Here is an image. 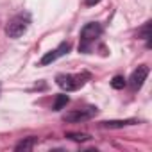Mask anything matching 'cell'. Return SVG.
Returning a JSON list of instances; mask_svg holds the SVG:
<instances>
[{
	"label": "cell",
	"mask_w": 152,
	"mask_h": 152,
	"mask_svg": "<svg viewBox=\"0 0 152 152\" xmlns=\"http://www.w3.org/2000/svg\"><path fill=\"white\" fill-rule=\"evenodd\" d=\"M88 79H90L88 73H59L56 77V83L64 91H75L83 88Z\"/></svg>",
	"instance_id": "1"
},
{
	"label": "cell",
	"mask_w": 152,
	"mask_h": 152,
	"mask_svg": "<svg viewBox=\"0 0 152 152\" xmlns=\"http://www.w3.org/2000/svg\"><path fill=\"white\" fill-rule=\"evenodd\" d=\"M102 34V27L100 23L97 22H91V23H86L81 31V43H79V52H88L91 43H95V39Z\"/></svg>",
	"instance_id": "2"
},
{
	"label": "cell",
	"mask_w": 152,
	"mask_h": 152,
	"mask_svg": "<svg viewBox=\"0 0 152 152\" xmlns=\"http://www.w3.org/2000/svg\"><path fill=\"white\" fill-rule=\"evenodd\" d=\"M29 23H31L29 15H16V16H13V18L7 22V25H6V34H7L9 38H13V39H16V38H20L22 34L27 32Z\"/></svg>",
	"instance_id": "3"
},
{
	"label": "cell",
	"mask_w": 152,
	"mask_h": 152,
	"mask_svg": "<svg viewBox=\"0 0 152 152\" xmlns=\"http://www.w3.org/2000/svg\"><path fill=\"white\" fill-rule=\"evenodd\" d=\"M97 115V107H83V109H75L70 111L63 116L64 122H72V124H79V122H86L90 118H93Z\"/></svg>",
	"instance_id": "4"
},
{
	"label": "cell",
	"mask_w": 152,
	"mask_h": 152,
	"mask_svg": "<svg viewBox=\"0 0 152 152\" xmlns=\"http://www.w3.org/2000/svg\"><path fill=\"white\" fill-rule=\"evenodd\" d=\"M68 52H70V43H68V41H63V43H59V47H57V48H54V50L47 52V54L41 57L39 64H41V66H47V64L54 63L56 59L63 57V56H64V54H68Z\"/></svg>",
	"instance_id": "5"
},
{
	"label": "cell",
	"mask_w": 152,
	"mask_h": 152,
	"mask_svg": "<svg viewBox=\"0 0 152 152\" xmlns=\"http://www.w3.org/2000/svg\"><path fill=\"white\" fill-rule=\"evenodd\" d=\"M148 77V66L147 64H140L132 73H131V79H129V84L132 90H140L143 86V83L147 81Z\"/></svg>",
	"instance_id": "6"
},
{
	"label": "cell",
	"mask_w": 152,
	"mask_h": 152,
	"mask_svg": "<svg viewBox=\"0 0 152 152\" xmlns=\"http://www.w3.org/2000/svg\"><path fill=\"white\" fill-rule=\"evenodd\" d=\"M136 120H111V122H102L104 129H120L125 125H134Z\"/></svg>",
	"instance_id": "7"
},
{
	"label": "cell",
	"mask_w": 152,
	"mask_h": 152,
	"mask_svg": "<svg viewBox=\"0 0 152 152\" xmlns=\"http://www.w3.org/2000/svg\"><path fill=\"white\" fill-rule=\"evenodd\" d=\"M38 143V138H34V136H31V138H25V140H22L18 145H16V152H27V150H32L34 148V145Z\"/></svg>",
	"instance_id": "8"
},
{
	"label": "cell",
	"mask_w": 152,
	"mask_h": 152,
	"mask_svg": "<svg viewBox=\"0 0 152 152\" xmlns=\"http://www.w3.org/2000/svg\"><path fill=\"white\" fill-rule=\"evenodd\" d=\"M68 100H70V99H68V95H64V93L57 95V97H56V100H54V106H52V107H54V111H61V109L68 104Z\"/></svg>",
	"instance_id": "9"
},
{
	"label": "cell",
	"mask_w": 152,
	"mask_h": 152,
	"mask_svg": "<svg viewBox=\"0 0 152 152\" xmlns=\"http://www.w3.org/2000/svg\"><path fill=\"white\" fill-rule=\"evenodd\" d=\"M125 84H127V81H125V77H122V75H115L113 81H111V86L115 90H124Z\"/></svg>",
	"instance_id": "10"
},
{
	"label": "cell",
	"mask_w": 152,
	"mask_h": 152,
	"mask_svg": "<svg viewBox=\"0 0 152 152\" xmlns=\"http://www.w3.org/2000/svg\"><path fill=\"white\" fill-rule=\"evenodd\" d=\"M66 138H70V140H73V141H88L90 140V134H84V132H68L66 134Z\"/></svg>",
	"instance_id": "11"
},
{
	"label": "cell",
	"mask_w": 152,
	"mask_h": 152,
	"mask_svg": "<svg viewBox=\"0 0 152 152\" xmlns=\"http://www.w3.org/2000/svg\"><path fill=\"white\" fill-rule=\"evenodd\" d=\"M99 2H100V0H86V6H95Z\"/></svg>",
	"instance_id": "12"
}]
</instances>
